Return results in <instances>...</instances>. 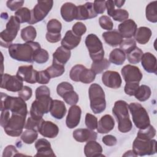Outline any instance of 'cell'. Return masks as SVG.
<instances>
[{"mask_svg": "<svg viewBox=\"0 0 157 157\" xmlns=\"http://www.w3.org/2000/svg\"><path fill=\"white\" fill-rule=\"evenodd\" d=\"M99 23L101 27L105 30L111 31L113 27V23L110 18L106 15H102L99 18Z\"/></svg>", "mask_w": 157, "mask_h": 157, "instance_id": "681fc988", "label": "cell"}, {"mask_svg": "<svg viewBox=\"0 0 157 157\" xmlns=\"http://www.w3.org/2000/svg\"><path fill=\"white\" fill-rule=\"evenodd\" d=\"M90 108L96 114L102 113L106 107L105 93L102 87L97 83H93L88 90Z\"/></svg>", "mask_w": 157, "mask_h": 157, "instance_id": "8992f818", "label": "cell"}, {"mask_svg": "<svg viewBox=\"0 0 157 157\" xmlns=\"http://www.w3.org/2000/svg\"><path fill=\"white\" fill-rule=\"evenodd\" d=\"M103 143L107 146H114L117 144V140L116 137L112 135H106L102 139Z\"/></svg>", "mask_w": 157, "mask_h": 157, "instance_id": "6125c7cd", "label": "cell"}, {"mask_svg": "<svg viewBox=\"0 0 157 157\" xmlns=\"http://www.w3.org/2000/svg\"><path fill=\"white\" fill-rule=\"evenodd\" d=\"M45 38L50 43H56L61 40V33H51L47 32Z\"/></svg>", "mask_w": 157, "mask_h": 157, "instance_id": "94428289", "label": "cell"}, {"mask_svg": "<svg viewBox=\"0 0 157 157\" xmlns=\"http://www.w3.org/2000/svg\"><path fill=\"white\" fill-rule=\"evenodd\" d=\"M21 155L20 154L18 153V151L16 149L15 147L13 145H10L7 146L3 151L2 156L3 157H9V156H19Z\"/></svg>", "mask_w": 157, "mask_h": 157, "instance_id": "6f0895ef", "label": "cell"}, {"mask_svg": "<svg viewBox=\"0 0 157 157\" xmlns=\"http://www.w3.org/2000/svg\"><path fill=\"white\" fill-rule=\"evenodd\" d=\"M72 31L75 35L81 37L86 33V27L83 23L78 21L73 25L72 28Z\"/></svg>", "mask_w": 157, "mask_h": 157, "instance_id": "f5cc1de1", "label": "cell"}, {"mask_svg": "<svg viewBox=\"0 0 157 157\" xmlns=\"http://www.w3.org/2000/svg\"><path fill=\"white\" fill-rule=\"evenodd\" d=\"M101 145L95 140L88 141L84 147V153L87 157L104 156Z\"/></svg>", "mask_w": 157, "mask_h": 157, "instance_id": "4316f807", "label": "cell"}, {"mask_svg": "<svg viewBox=\"0 0 157 157\" xmlns=\"http://www.w3.org/2000/svg\"><path fill=\"white\" fill-rule=\"evenodd\" d=\"M93 7L97 14L103 13L106 9L105 1H94L93 2Z\"/></svg>", "mask_w": 157, "mask_h": 157, "instance_id": "680465c9", "label": "cell"}, {"mask_svg": "<svg viewBox=\"0 0 157 157\" xmlns=\"http://www.w3.org/2000/svg\"><path fill=\"white\" fill-rule=\"evenodd\" d=\"M129 17V13L127 10H124V9H115L112 18L115 21H120V22H123L126 20H128Z\"/></svg>", "mask_w": 157, "mask_h": 157, "instance_id": "f907efd6", "label": "cell"}, {"mask_svg": "<svg viewBox=\"0 0 157 157\" xmlns=\"http://www.w3.org/2000/svg\"><path fill=\"white\" fill-rule=\"evenodd\" d=\"M32 94V89L28 86H23L22 89L18 92V96L22 98L25 101L29 100L31 98Z\"/></svg>", "mask_w": 157, "mask_h": 157, "instance_id": "11a10c76", "label": "cell"}, {"mask_svg": "<svg viewBox=\"0 0 157 157\" xmlns=\"http://www.w3.org/2000/svg\"><path fill=\"white\" fill-rule=\"evenodd\" d=\"M118 32L124 38L129 39L134 36L137 29L136 22L132 19H128L118 25Z\"/></svg>", "mask_w": 157, "mask_h": 157, "instance_id": "ac0fdd59", "label": "cell"}, {"mask_svg": "<svg viewBox=\"0 0 157 157\" xmlns=\"http://www.w3.org/2000/svg\"><path fill=\"white\" fill-rule=\"evenodd\" d=\"M40 48L39 43L30 41L25 44H12L8 48L12 58L19 61L33 63L34 53Z\"/></svg>", "mask_w": 157, "mask_h": 157, "instance_id": "3957f363", "label": "cell"}, {"mask_svg": "<svg viewBox=\"0 0 157 157\" xmlns=\"http://www.w3.org/2000/svg\"><path fill=\"white\" fill-rule=\"evenodd\" d=\"M123 156H137V155L134 153L133 150H129L126 151Z\"/></svg>", "mask_w": 157, "mask_h": 157, "instance_id": "03108f58", "label": "cell"}, {"mask_svg": "<svg viewBox=\"0 0 157 157\" xmlns=\"http://www.w3.org/2000/svg\"><path fill=\"white\" fill-rule=\"evenodd\" d=\"M20 35L23 40L27 42L33 41L36 39L37 32L34 26H28L21 30Z\"/></svg>", "mask_w": 157, "mask_h": 157, "instance_id": "e575fe53", "label": "cell"}, {"mask_svg": "<svg viewBox=\"0 0 157 157\" xmlns=\"http://www.w3.org/2000/svg\"><path fill=\"white\" fill-rule=\"evenodd\" d=\"M121 73L126 83H139L143 77L139 68L131 64L124 66Z\"/></svg>", "mask_w": 157, "mask_h": 157, "instance_id": "4fadbf2b", "label": "cell"}, {"mask_svg": "<svg viewBox=\"0 0 157 157\" xmlns=\"http://www.w3.org/2000/svg\"><path fill=\"white\" fill-rule=\"evenodd\" d=\"M62 28L61 23L56 19H51L47 24V32L51 33H60Z\"/></svg>", "mask_w": 157, "mask_h": 157, "instance_id": "f6af8a7d", "label": "cell"}, {"mask_svg": "<svg viewBox=\"0 0 157 157\" xmlns=\"http://www.w3.org/2000/svg\"><path fill=\"white\" fill-rule=\"evenodd\" d=\"M157 1L150 2L146 7L145 15L147 19L151 23L157 22Z\"/></svg>", "mask_w": 157, "mask_h": 157, "instance_id": "1f68e13d", "label": "cell"}, {"mask_svg": "<svg viewBox=\"0 0 157 157\" xmlns=\"http://www.w3.org/2000/svg\"><path fill=\"white\" fill-rule=\"evenodd\" d=\"M36 99L33 102L30 109V115L36 120L42 119L43 115L50 112L53 99L50 91L47 86L42 85L36 90Z\"/></svg>", "mask_w": 157, "mask_h": 157, "instance_id": "6da1fadb", "label": "cell"}, {"mask_svg": "<svg viewBox=\"0 0 157 157\" xmlns=\"http://www.w3.org/2000/svg\"><path fill=\"white\" fill-rule=\"evenodd\" d=\"M35 147L37 150L36 156H55V155L51 147L50 143L44 138L38 139L35 143Z\"/></svg>", "mask_w": 157, "mask_h": 157, "instance_id": "7402d4cb", "label": "cell"}, {"mask_svg": "<svg viewBox=\"0 0 157 157\" xmlns=\"http://www.w3.org/2000/svg\"><path fill=\"white\" fill-rule=\"evenodd\" d=\"M98 14L94 11L93 3L87 2L83 5L77 6V20H85L96 17Z\"/></svg>", "mask_w": 157, "mask_h": 157, "instance_id": "2e32d148", "label": "cell"}, {"mask_svg": "<svg viewBox=\"0 0 157 157\" xmlns=\"http://www.w3.org/2000/svg\"><path fill=\"white\" fill-rule=\"evenodd\" d=\"M105 6H106V8L107 9L108 15L112 17L113 12L115 10V4H114L113 1L109 0V1H105Z\"/></svg>", "mask_w": 157, "mask_h": 157, "instance_id": "be15d7a7", "label": "cell"}, {"mask_svg": "<svg viewBox=\"0 0 157 157\" xmlns=\"http://www.w3.org/2000/svg\"><path fill=\"white\" fill-rule=\"evenodd\" d=\"M71 55V50L63 46H60L58 47L56 51L53 53L52 63L64 66V64L69 61Z\"/></svg>", "mask_w": 157, "mask_h": 157, "instance_id": "cb8c5ba5", "label": "cell"}, {"mask_svg": "<svg viewBox=\"0 0 157 157\" xmlns=\"http://www.w3.org/2000/svg\"><path fill=\"white\" fill-rule=\"evenodd\" d=\"M151 89L148 86L142 85L139 86L134 96L139 101L144 102L149 99L151 96Z\"/></svg>", "mask_w": 157, "mask_h": 157, "instance_id": "d6a6232c", "label": "cell"}, {"mask_svg": "<svg viewBox=\"0 0 157 157\" xmlns=\"http://www.w3.org/2000/svg\"><path fill=\"white\" fill-rule=\"evenodd\" d=\"M98 119L93 115L87 113L85 116V124L86 127L91 130L97 129L98 127Z\"/></svg>", "mask_w": 157, "mask_h": 157, "instance_id": "816d5d0a", "label": "cell"}, {"mask_svg": "<svg viewBox=\"0 0 157 157\" xmlns=\"http://www.w3.org/2000/svg\"><path fill=\"white\" fill-rule=\"evenodd\" d=\"M60 12L61 15L64 21L71 22L74 20H76L77 6L70 2H65L61 6Z\"/></svg>", "mask_w": 157, "mask_h": 157, "instance_id": "603a6c76", "label": "cell"}, {"mask_svg": "<svg viewBox=\"0 0 157 157\" xmlns=\"http://www.w3.org/2000/svg\"><path fill=\"white\" fill-rule=\"evenodd\" d=\"M44 120L40 119V120H36L31 117H29L27 120L26 123H25V129H31L37 132H39V128L40 127V125L43 122Z\"/></svg>", "mask_w": 157, "mask_h": 157, "instance_id": "ee69618b", "label": "cell"}, {"mask_svg": "<svg viewBox=\"0 0 157 157\" xmlns=\"http://www.w3.org/2000/svg\"><path fill=\"white\" fill-rule=\"evenodd\" d=\"M85 45L93 62L101 61L104 58V50L102 43L96 34H88L85 39Z\"/></svg>", "mask_w": 157, "mask_h": 157, "instance_id": "9c48e42d", "label": "cell"}, {"mask_svg": "<svg viewBox=\"0 0 157 157\" xmlns=\"http://www.w3.org/2000/svg\"><path fill=\"white\" fill-rule=\"evenodd\" d=\"M102 82L109 88L117 89L121 86L122 80L120 74L116 71H107L102 75Z\"/></svg>", "mask_w": 157, "mask_h": 157, "instance_id": "5bb4252c", "label": "cell"}, {"mask_svg": "<svg viewBox=\"0 0 157 157\" xmlns=\"http://www.w3.org/2000/svg\"><path fill=\"white\" fill-rule=\"evenodd\" d=\"M50 76L46 70L37 71V82L40 84H47L50 80Z\"/></svg>", "mask_w": 157, "mask_h": 157, "instance_id": "db71d44e", "label": "cell"}, {"mask_svg": "<svg viewBox=\"0 0 157 157\" xmlns=\"http://www.w3.org/2000/svg\"><path fill=\"white\" fill-rule=\"evenodd\" d=\"M104 41L111 47H116L123 41V37L117 30L108 31L102 33Z\"/></svg>", "mask_w": 157, "mask_h": 157, "instance_id": "f1b7e54d", "label": "cell"}, {"mask_svg": "<svg viewBox=\"0 0 157 157\" xmlns=\"http://www.w3.org/2000/svg\"><path fill=\"white\" fill-rule=\"evenodd\" d=\"M26 115L12 113L9 110L1 111L0 123L5 132L12 137H18L25 128Z\"/></svg>", "mask_w": 157, "mask_h": 157, "instance_id": "7a4b0ae2", "label": "cell"}, {"mask_svg": "<svg viewBox=\"0 0 157 157\" xmlns=\"http://www.w3.org/2000/svg\"><path fill=\"white\" fill-rule=\"evenodd\" d=\"M50 112L52 116L56 119H62L66 113V108L64 102L57 99L53 100Z\"/></svg>", "mask_w": 157, "mask_h": 157, "instance_id": "83f0119b", "label": "cell"}, {"mask_svg": "<svg viewBox=\"0 0 157 157\" xmlns=\"http://www.w3.org/2000/svg\"><path fill=\"white\" fill-rule=\"evenodd\" d=\"M109 61L115 65H121L126 59L125 53L120 48L113 49L109 55Z\"/></svg>", "mask_w": 157, "mask_h": 157, "instance_id": "4dcf8cb0", "label": "cell"}, {"mask_svg": "<svg viewBox=\"0 0 157 157\" xmlns=\"http://www.w3.org/2000/svg\"><path fill=\"white\" fill-rule=\"evenodd\" d=\"M156 135V129L150 124L144 129H140L137 132V137L144 139H152Z\"/></svg>", "mask_w": 157, "mask_h": 157, "instance_id": "f35d334b", "label": "cell"}, {"mask_svg": "<svg viewBox=\"0 0 157 157\" xmlns=\"http://www.w3.org/2000/svg\"><path fill=\"white\" fill-rule=\"evenodd\" d=\"M1 98V111L9 110L12 113L27 115V105L22 98L10 96L2 92Z\"/></svg>", "mask_w": 157, "mask_h": 157, "instance_id": "5b68a950", "label": "cell"}, {"mask_svg": "<svg viewBox=\"0 0 157 157\" xmlns=\"http://www.w3.org/2000/svg\"><path fill=\"white\" fill-rule=\"evenodd\" d=\"M85 67L82 64H76L72 67L69 72L70 78L74 82H79V75Z\"/></svg>", "mask_w": 157, "mask_h": 157, "instance_id": "c3c4849f", "label": "cell"}, {"mask_svg": "<svg viewBox=\"0 0 157 157\" xmlns=\"http://www.w3.org/2000/svg\"><path fill=\"white\" fill-rule=\"evenodd\" d=\"M115 6H116L117 7H121L123 6V4L125 2V1H113Z\"/></svg>", "mask_w": 157, "mask_h": 157, "instance_id": "e7e4bbea", "label": "cell"}, {"mask_svg": "<svg viewBox=\"0 0 157 157\" xmlns=\"http://www.w3.org/2000/svg\"><path fill=\"white\" fill-rule=\"evenodd\" d=\"M20 28V23L15 16H10L6 24V29L0 33V45L1 47L9 48L12 44Z\"/></svg>", "mask_w": 157, "mask_h": 157, "instance_id": "52a82bcc", "label": "cell"}, {"mask_svg": "<svg viewBox=\"0 0 157 157\" xmlns=\"http://www.w3.org/2000/svg\"><path fill=\"white\" fill-rule=\"evenodd\" d=\"M115 126L113 117L108 114L102 116L98 123L97 131L100 134H106L112 131Z\"/></svg>", "mask_w": 157, "mask_h": 157, "instance_id": "d4e9b609", "label": "cell"}, {"mask_svg": "<svg viewBox=\"0 0 157 157\" xmlns=\"http://www.w3.org/2000/svg\"><path fill=\"white\" fill-rule=\"evenodd\" d=\"M81 37L75 35L71 30L67 31L61 40V46L71 50L78 45L81 41Z\"/></svg>", "mask_w": 157, "mask_h": 157, "instance_id": "484cf974", "label": "cell"}, {"mask_svg": "<svg viewBox=\"0 0 157 157\" xmlns=\"http://www.w3.org/2000/svg\"><path fill=\"white\" fill-rule=\"evenodd\" d=\"M39 132L45 137L53 139L58 136L59 128L52 121L44 120L40 125Z\"/></svg>", "mask_w": 157, "mask_h": 157, "instance_id": "ffe728a7", "label": "cell"}, {"mask_svg": "<svg viewBox=\"0 0 157 157\" xmlns=\"http://www.w3.org/2000/svg\"><path fill=\"white\" fill-rule=\"evenodd\" d=\"M48 58L49 55L48 52L41 48L36 50L33 55V61L39 64L46 63Z\"/></svg>", "mask_w": 157, "mask_h": 157, "instance_id": "60d3db41", "label": "cell"}, {"mask_svg": "<svg viewBox=\"0 0 157 157\" xmlns=\"http://www.w3.org/2000/svg\"><path fill=\"white\" fill-rule=\"evenodd\" d=\"M112 112L117 118L118 130L123 133L130 131L132 128V122L129 118L128 105L124 101L118 100L114 104Z\"/></svg>", "mask_w": 157, "mask_h": 157, "instance_id": "277c9868", "label": "cell"}, {"mask_svg": "<svg viewBox=\"0 0 157 157\" xmlns=\"http://www.w3.org/2000/svg\"><path fill=\"white\" fill-rule=\"evenodd\" d=\"M139 86V83H126L124 92L129 96H134Z\"/></svg>", "mask_w": 157, "mask_h": 157, "instance_id": "9f6ffc18", "label": "cell"}, {"mask_svg": "<svg viewBox=\"0 0 157 157\" xmlns=\"http://www.w3.org/2000/svg\"><path fill=\"white\" fill-rule=\"evenodd\" d=\"M151 36V29L145 26H141L137 29L134 35V38L139 44H145L149 41Z\"/></svg>", "mask_w": 157, "mask_h": 157, "instance_id": "f546056e", "label": "cell"}, {"mask_svg": "<svg viewBox=\"0 0 157 157\" xmlns=\"http://www.w3.org/2000/svg\"><path fill=\"white\" fill-rule=\"evenodd\" d=\"M72 136L74 139L78 142L96 140L97 139V133L88 128L76 129L74 131Z\"/></svg>", "mask_w": 157, "mask_h": 157, "instance_id": "d6986e66", "label": "cell"}, {"mask_svg": "<svg viewBox=\"0 0 157 157\" xmlns=\"http://www.w3.org/2000/svg\"><path fill=\"white\" fill-rule=\"evenodd\" d=\"M23 81L17 75H11L8 74H1V88L12 92H18L23 87Z\"/></svg>", "mask_w": 157, "mask_h": 157, "instance_id": "7c38bea8", "label": "cell"}, {"mask_svg": "<svg viewBox=\"0 0 157 157\" xmlns=\"http://www.w3.org/2000/svg\"><path fill=\"white\" fill-rule=\"evenodd\" d=\"M110 65V61L106 58H103L101 61L93 62L91 66V69L96 74H99L109 68Z\"/></svg>", "mask_w": 157, "mask_h": 157, "instance_id": "d590c367", "label": "cell"}, {"mask_svg": "<svg viewBox=\"0 0 157 157\" xmlns=\"http://www.w3.org/2000/svg\"><path fill=\"white\" fill-rule=\"evenodd\" d=\"M156 140L136 137L132 144V150L137 156L152 155L156 153Z\"/></svg>", "mask_w": 157, "mask_h": 157, "instance_id": "30bf717a", "label": "cell"}, {"mask_svg": "<svg viewBox=\"0 0 157 157\" xmlns=\"http://www.w3.org/2000/svg\"><path fill=\"white\" fill-rule=\"evenodd\" d=\"M63 99L69 105H75L78 101V95L74 90L70 91L63 96Z\"/></svg>", "mask_w": 157, "mask_h": 157, "instance_id": "bcb514c9", "label": "cell"}, {"mask_svg": "<svg viewBox=\"0 0 157 157\" xmlns=\"http://www.w3.org/2000/svg\"><path fill=\"white\" fill-rule=\"evenodd\" d=\"M141 64L145 71L148 73L156 74V58L155 55L150 52L143 54L141 58Z\"/></svg>", "mask_w": 157, "mask_h": 157, "instance_id": "44dd1931", "label": "cell"}, {"mask_svg": "<svg viewBox=\"0 0 157 157\" xmlns=\"http://www.w3.org/2000/svg\"><path fill=\"white\" fill-rule=\"evenodd\" d=\"M14 16L20 23H29L31 18V12L27 7H21L15 12Z\"/></svg>", "mask_w": 157, "mask_h": 157, "instance_id": "836d02e7", "label": "cell"}, {"mask_svg": "<svg viewBox=\"0 0 157 157\" xmlns=\"http://www.w3.org/2000/svg\"><path fill=\"white\" fill-rule=\"evenodd\" d=\"M143 54L144 53L142 50L139 47H136L131 52L127 53L126 58L130 63L137 64L140 61Z\"/></svg>", "mask_w": 157, "mask_h": 157, "instance_id": "ab89813d", "label": "cell"}, {"mask_svg": "<svg viewBox=\"0 0 157 157\" xmlns=\"http://www.w3.org/2000/svg\"><path fill=\"white\" fill-rule=\"evenodd\" d=\"M53 1H38L36 5L31 11V18L29 21V25H33L44 20L53 7Z\"/></svg>", "mask_w": 157, "mask_h": 157, "instance_id": "8fae6325", "label": "cell"}, {"mask_svg": "<svg viewBox=\"0 0 157 157\" xmlns=\"http://www.w3.org/2000/svg\"><path fill=\"white\" fill-rule=\"evenodd\" d=\"M37 71L33 69V65L21 66L18 69L17 75L29 83H36L37 82Z\"/></svg>", "mask_w": 157, "mask_h": 157, "instance_id": "9a60e30c", "label": "cell"}, {"mask_svg": "<svg viewBox=\"0 0 157 157\" xmlns=\"http://www.w3.org/2000/svg\"><path fill=\"white\" fill-rule=\"evenodd\" d=\"M24 1H7L6 2L7 7L12 11H17L22 7Z\"/></svg>", "mask_w": 157, "mask_h": 157, "instance_id": "91938a15", "label": "cell"}, {"mask_svg": "<svg viewBox=\"0 0 157 157\" xmlns=\"http://www.w3.org/2000/svg\"><path fill=\"white\" fill-rule=\"evenodd\" d=\"M96 75L91 69H88L85 67L79 75V82L83 83H90L94 80Z\"/></svg>", "mask_w": 157, "mask_h": 157, "instance_id": "8d00e7d4", "label": "cell"}, {"mask_svg": "<svg viewBox=\"0 0 157 157\" xmlns=\"http://www.w3.org/2000/svg\"><path fill=\"white\" fill-rule=\"evenodd\" d=\"M128 109L132 115V121L136 128L144 129L150 124L149 115L146 109L139 103L131 102Z\"/></svg>", "mask_w": 157, "mask_h": 157, "instance_id": "ba28073f", "label": "cell"}, {"mask_svg": "<svg viewBox=\"0 0 157 157\" xmlns=\"http://www.w3.org/2000/svg\"><path fill=\"white\" fill-rule=\"evenodd\" d=\"M51 78H55L62 75L64 71V66L52 63V64L46 69Z\"/></svg>", "mask_w": 157, "mask_h": 157, "instance_id": "74e56055", "label": "cell"}, {"mask_svg": "<svg viewBox=\"0 0 157 157\" xmlns=\"http://www.w3.org/2000/svg\"><path fill=\"white\" fill-rule=\"evenodd\" d=\"M72 90H74L73 86L67 82H63L59 83L56 87L57 93L61 97H63L65 93Z\"/></svg>", "mask_w": 157, "mask_h": 157, "instance_id": "7dc6e473", "label": "cell"}, {"mask_svg": "<svg viewBox=\"0 0 157 157\" xmlns=\"http://www.w3.org/2000/svg\"><path fill=\"white\" fill-rule=\"evenodd\" d=\"M119 45L120 48L126 54L131 52L137 47L136 40L132 38L123 40V41Z\"/></svg>", "mask_w": 157, "mask_h": 157, "instance_id": "7bdbcfd3", "label": "cell"}, {"mask_svg": "<svg viewBox=\"0 0 157 157\" xmlns=\"http://www.w3.org/2000/svg\"><path fill=\"white\" fill-rule=\"evenodd\" d=\"M82 110L77 105H71L69 108L66 119V124L67 128L72 129L77 126L80 123Z\"/></svg>", "mask_w": 157, "mask_h": 157, "instance_id": "e0dca14e", "label": "cell"}, {"mask_svg": "<svg viewBox=\"0 0 157 157\" xmlns=\"http://www.w3.org/2000/svg\"><path fill=\"white\" fill-rule=\"evenodd\" d=\"M37 132L31 129H26L21 134V139L24 143L27 144H31L34 142L37 139Z\"/></svg>", "mask_w": 157, "mask_h": 157, "instance_id": "b9f144b4", "label": "cell"}]
</instances>
